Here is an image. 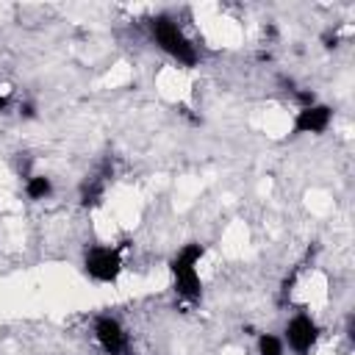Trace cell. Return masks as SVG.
Here are the masks:
<instances>
[{
    "label": "cell",
    "instance_id": "6da1fadb",
    "mask_svg": "<svg viewBox=\"0 0 355 355\" xmlns=\"http://www.w3.org/2000/svg\"><path fill=\"white\" fill-rule=\"evenodd\" d=\"M205 250L202 244H186L178 250V255L172 258L169 269H172V280H175V291L183 297V300H200L202 297V280H200V261H202Z\"/></svg>",
    "mask_w": 355,
    "mask_h": 355
},
{
    "label": "cell",
    "instance_id": "7a4b0ae2",
    "mask_svg": "<svg viewBox=\"0 0 355 355\" xmlns=\"http://www.w3.org/2000/svg\"><path fill=\"white\" fill-rule=\"evenodd\" d=\"M150 33L155 39V44L172 55L178 64H186V67H194L197 64V50L194 44L186 39V33L178 28V22H172L169 17H153L150 19Z\"/></svg>",
    "mask_w": 355,
    "mask_h": 355
},
{
    "label": "cell",
    "instance_id": "3957f363",
    "mask_svg": "<svg viewBox=\"0 0 355 355\" xmlns=\"http://www.w3.org/2000/svg\"><path fill=\"white\" fill-rule=\"evenodd\" d=\"M83 269L97 283H114L122 272V255L116 247H92L83 258Z\"/></svg>",
    "mask_w": 355,
    "mask_h": 355
},
{
    "label": "cell",
    "instance_id": "277c9868",
    "mask_svg": "<svg viewBox=\"0 0 355 355\" xmlns=\"http://www.w3.org/2000/svg\"><path fill=\"white\" fill-rule=\"evenodd\" d=\"M283 336H286V344H288L291 352H297V355H308V352L313 349L316 338H319V324H316L308 313H297V316L288 319Z\"/></svg>",
    "mask_w": 355,
    "mask_h": 355
},
{
    "label": "cell",
    "instance_id": "5b68a950",
    "mask_svg": "<svg viewBox=\"0 0 355 355\" xmlns=\"http://www.w3.org/2000/svg\"><path fill=\"white\" fill-rule=\"evenodd\" d=\"M94 338L97 344L108 352V355H122L125 347H128V336L122 330V324L114 319V316H100L97 324H94Z\"/></svg>",
    "mask_w": 355,
    "mask_h": 355
},
{
    "label": "cell",
    "instance_id": "8992f818",
    "mask_svg": "<svg viewBox=\"0 0 355 355\" xmlns=\"http://www.w3.org/2000/svg\"><path fill=\"white\" fill-rule=\"evenodd\" d=\"M330 119H333V108L324 103H313V105H305L297 111L294 130L297 133H324Z\"/></svg>",
    "mask_w": 355,
    "mask_h": 355
},
{
    "label": "cell",
    "instance_id": "52a82bcc",
    "mask_svg": "<svg viewBox=\"0 0 355 355\" xmlns=\"http://www.w3.org/2000/svg\"><path fill=\"white\" fill-rule=\"evenodd\" d=\"M25 194H28L31 200H47V197L53 194V183H50V178H44V175H33V178H28V183H25Z\"/></svg>",
    "mask_w": 355,
    "mask_h": 355
},
{
    "label": "cell",
    "instance_id": "ba28073f",
    "mask_svg": "<svg viewBox=\"0 0 355 355\" xmlns=\"http://www.w3.org/2000/svg\"><path fill=\"white\" fill-rule=\"evenodd\" d=\"M258 355H283V338H277L272 333H261L258 336Z\"/></svg>",
    "mask_w": 355,
    "mask_h": 355
},
{
    "label": "cell",
    "instance_id": "9c48e42d",
    "mask_svg": "<svg viewBox=\"0 0 355 355\" xmlns=\"http://www.w3.org/2000/svg\"><path fill=\"white\" fill-rule=\"evenodd\" d=\"M8 108V92H0V111Z\"/></svg>",
    "mask_w": 355,
    "mask_h": 355
}]
</instances>
